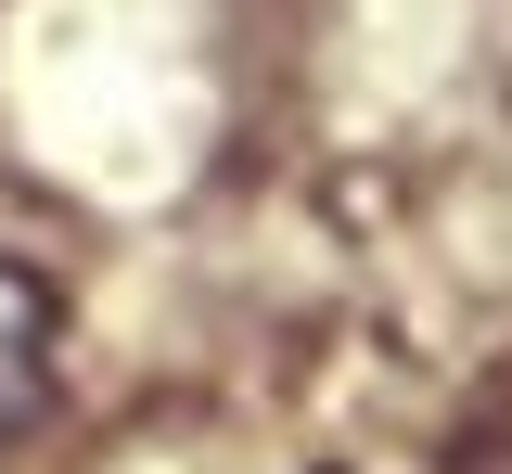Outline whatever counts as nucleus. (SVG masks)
Listing matches in <instances>:
<instances>
[{"mask_svg":"<svg viewBox=\"0 0 512 474\" xmlns=\"http://www.w3.org/2000/svg\"><path fill=\"white\" fill-rule=\"evenodd\" d=\"M52 346H64V308H52V282L0 257V449L26 436V410L52 398Z\"/></svg>","mask_w":512,"mask_h":474,"instance_id":"f257e3e1","label":"nucleus"}]
</instances>
